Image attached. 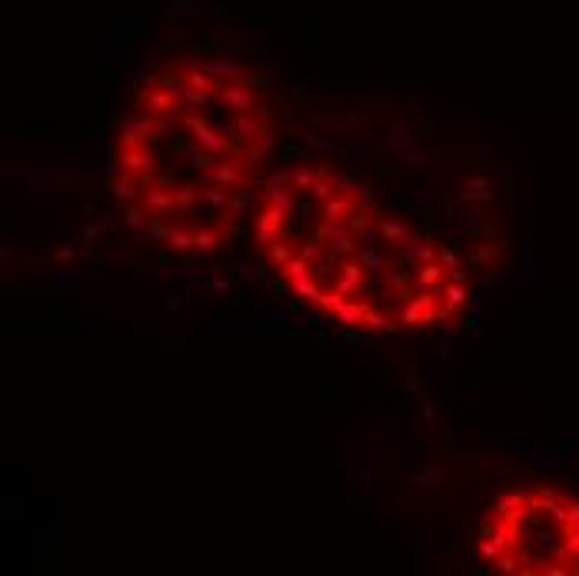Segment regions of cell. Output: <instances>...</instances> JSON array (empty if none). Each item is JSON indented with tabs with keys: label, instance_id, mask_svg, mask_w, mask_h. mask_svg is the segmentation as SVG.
Wrapping results in <instances>:
<instances>
[{
	"label": "cell",
	"instance_id": "7dc6e473",
	"mask_svg": "<svg viewBox=\"0 0 579 576\" xmlns=\"http://www.w3.org/2000/svg\"><path fill=\"white\" fill-rule=\"evenodd\" d=\"M403 164H406V166H419V164H423V154L410 150V154H403Z\"/></svg>",
	"mask_w": 579,
	"mask_h": 576
},
{
	"label": "cell",
	"instance_id": "7c38bea8",
	"mask_svg": "<svg viewBox=\"0 0 579 576\" xmlns=\"http://www.w3.org/2000/svg\"><path fill=\"white\" fill-rule=\"evenodd\" d=\"M140 204L147 207L150 214H170L174 210V190H167L164 183H147L140 193Z\"/></svg>",
	"mask_w": 579,
	"mask_h": 576
},
{
	"label": "cell",
	"instance_id": "30bf717a",
	"mask_svg": "<svg viewBox=\"0 0 579 576\" xmlns=\"http://www.w3.org/2000/svg\"><path fill=\"white\" fill-rule=\"evenodd\" d=\"M283 223H287V217H280L277 210H270V207H266L264 214L256 217V244L266 250L273 240H280V237L287 233V230H283Z\"/></svg>",
	"mask_w": 579,
	"mask_h": 576
},
{
	"label": "cell",
	"instance_id": "ab89813d",
	"mask_svg": "<svg viewBox=\"0 0 579 576\" xmlns=\"http://www.w3.org/2000/svg\"><path fill=\"white\" fill-rule=\"evenodd\" d=\"M337 187H340L343 197H356V193L363 190V183H360L356 177H346V174H340V177H337Z\"/></svg>",
	"mask_w": 579,
	"mask_h": 576
},
{
	"label": "cell",
	"instance_id": "4fadbf2b",
	"mask_svg": "<svg viewBox=\"0 0 579 576\" xmlns=\"http://www.w3.org/2000/svg\"><path fill=\"white\" fill-rule=\"evenodd\" d=\"M203 70L210 74V77L220 84V80H237L247 74V64H240V60H207Z\"/></svg>",
	"mask_w": 579,
	"mask_h": 576
},
{
	"label": "cell",
	"instance_id": "7402d4cb",
	"mask_svg": "<svg viewBox=\"0 0 579 576\" xmlns=\"http://www.w3.org/2000/svg\"><path fill=\"white\" fill-rule=\"evenodd\" d=\"M250 204H253V190H250V180H247V183H243V193H237V197L230 200V207L223 210V217H227V220L243 217V214L250 210Z\"/></svg>",
	"mask_w": 579,
	"mask_h": 576
},
{
	"label": "cell",
	"instance_id": "5bb4252c",
	"mask_svg": "<svg viewBox=\"0 0 579 576\" xmlns=\"http://www.w3.org/2000/svg\"><path fill=\"white\" fill-rule=\"evenodd\" d=\"M366 313H370V303H363V300H346V303L337 310V320H340L343 327H363Z\"/></svg>",
	"mask_w": 579,
	"mask_h": 576
},
{
	"label": "cell",
	"instance_id": "d6a6232c",
	"mask_svg": "<svg viewBox=\"0 0 579 576\" xmlns=\"http://www.w3.org/2000/svg\"><path fill=\"white\" fill-rule=\"evenodd\" d=\"M337 180H316L313 187H310V197H313L316 204H327V200H333L337 197Z\"/></svg>",
	"mask_w": 579,
	"mask_h": 576
},
{
	"label": "cell",
	"instance_id": "74e56055",
	"mask_svg": "<svg viewBox=\"0 0 579 576\" xmlns=\"http://www.w3.org/2000/svg\"><path fill=\"white\" fill-rule=\"evenodd\" d=\"M290 180H293V190H310V187L316 183V170L300 166V170H293V174H290Z\"/></svg>",
	"mask_w": 579,
	"mask_h": 576
},
{
	"label": "cell",
	"instance_id": "cb8c5ba5",
	"mask_svg": "<svg viewBox=\"0 0 579 576\" xmlns=\"http://www.w3.org/2000/svg\"><path fill=\"white\" fill-rule=\"evenodd\" d=\"M320 214H323V220H346L353 214V204L346 197H333V200L320 207Z\"/></svg>",
	"mask_w": 579,
	"mask_h": 576
},
{
	"label": "cell",
	"instance_id": "9c48e42d",
	"mask_svg": "<svg viewBox=\"0 0 579 576\" xmlns=\"http://www.w3.org/2000/svg\"><path fill=\"white\" fill-rule=\"evenodd\" d=\"M396 247H400V260H403V263H433V260H436V247L427 244V240H419V237H413V233H406Z\"/></svg>",
	"mask_w": 579,
	"mask_h": 576
},
{
	"label": "cell",
	"instance_id": "f546056e",
	"mask_svg": "<svg viewBox=\"0 0 579 576\" xmlns=\"http://www.w3.org/2000/svg\"><path fill=\"white\" fill-rule=\"evenodd\" d=\"M290 287H293V294H297V296H306L310 303H316V296L323 294V290L316 287V277H313V273H310V277H303V280H293Z\"/></svg>",
	"mask_w": 579,
	"mask_h": 576
},
{
	"label": "cell",
	"instance_id": "f907efd6",
	"mask_svg": "<svg viewBox=\"0 0 579 576\" xmlns=\"http://www.w3.org/2000/svg\"><path fill=\"white\" fill-rule=\"evenodd\" d=\"M406 386H410V390H419V380H416V373H413V370L406 373Z\"/></svg>",
	"mask_w": 579,
	"mask_h": 576
},
{
	"label": "cell",
	"instance_id": "603a6c76",
	"mask_svg": "<svg viewBox=\"0 0 579 576\" xmlns=\"http://www.w3.org/2000/svg\"><path fill=\"white\" fill-rule=\"evenodd\" d=\"M200 197L207 200V207H210V210H227L230 200H233L230 187H203Z\"/></svg>",
	"mask_w": 579,
	"mask_h": 576
},
{
	"label": "cell",
	"instance_id": "5b68a950",
	"mask_svg": "<svg viewBox=\"0 0 579 576\" xmlns=\"http://www.w3.org/2000/svg\"><path fill=\"white\" fill-rule=\"evenodd\" d=\"M233 137L250 150L253 160H264L260 143H264V137H266V124L256 114H237L233 117Z\"/></svg>",
	"mask_w": 579,
	"mask_h": 576
},
{
	"label": "cell",
	"instance_id": "4316f807",
	"mask_svg": "<svg viewBox=\"0 0 579 576\" xmlns=\"http://www.w3.org/2000/svg\"><path fill=\"white\" fill-rule=\"evenodd\" d=\"M346 300H350V296H346V294H340V290L333 287V290H323V294L316 296V303H313V307L327 310V313H337V310H340L343 303H346Z\"/></svg>",
	"mask_w": 579,
	"mask_h": 576
},
{
	"label": "cell",
	"instance_id": "f6af8a7d",
	"mask_svg": "<svg viewBox=\"0 0 579 576\" xmlns=\"http://www.w3.org/2000/svg\"><path fill=\"white\" fill-rule=\"evenodd\" d=\"M180 277H183V280H187V283H197V280H200V273H197V267H190V263H183V267H180Z\"/></svg>",
	"mask_w": 579,
	"mask_h": 576
},
{
	"label": "cell",
	"instance_id": "ba28073f",
	"mask_svg": "<svg viewBox=\"0 0 579 576\" xmlns=\"http://www.w3.org/2000/svg\"><path fill=\"white\" fill-rule=\"evenodd\" d=\"M340 294L346 296H360L366 290V267L360 263V260H346L340 267V277H337V283H333Z\"/></svg>",
	"mask_w": 579,
	"mask_h": 576
},
{
	"label": "cell",
	"instance_id": "8992f818",
	"mask_svg": "<svg viewBox=\"0 0 579 576\" xmlns=\"http://www.w3.org/2000/svg\"><path fill=\"white\" fill-rule=\"evenodd\" d=\"M323 244L330 247V254L333 256H346L356 250V244H353V233L346 230V220H323V227H320V233H316Z\"/></svg>",
	"mask_w": 579,
	"mask_h": 576
},
{
	"label": "cell",
	"instance_id": "2e32d148",
	"mask_svg": "<svg viewBox=\"0 0 579 576\" xmlns=\"http://www.w3.org/2000/svg\"><path fill=\"white\" fill-rule=\"evenodd\" d=\"M266 204H270V210H277L280 217H290V210L297 207V193L287 190L283 183H277V187H270V193H266Z\"/></svg>",
	"mask_w": 579,
	"mask_h": 576
},
{
	"label": "cell",
	"instance_id": "6da1fadb",
	"mask_svg": "<svg viewBox=\"0 0 579 576\" xmlns=\"http://www.w3.org/2000/svg\"><path fill=\"white\" fill-rule=\"evenodd\" d=\"M214 97L220 103H227L230 110H237V114H256L260 120H264L266 127L273 124V117L266 114V107L264 103H256V97H253V87H247L243 80H220L214 90Z\"/></svg>",
	"mask_w": 579,
	"mask_h": 576
},
{
	"label": "cell",
	"instance_id": "1f68e13d",
	"mask_svg": "<svg viewBox=\"0 0 579 576\" xmlns=\"http://www.w3.org/2000/svg\"><path fill=\"white\" fill-rule=\"evenodd\" d=\"M443 480H446V470H427V473L406 476V483H413V487H440Z\"/></svg>",
	"mask_w": 579,
	"mask_h": 576
},
{
	"label": "cell",
	"instance_id": "484cf974",
	"mask_svg": "<svg viewBox=\"0 0 579 576\" xmlns=\"http://www.w3.org/2000/svg\"><path fill=\"white\" fill-rule=\"evenodd\" d=\"M266 250H270V263H273V267H280V270H283L290 260H293V247L287 244V237L273 240V244L266 247Z\"/></svg>",
	"mask_w": 579,
	"mask_h": 576
},
{
	"label": "cell",
	"instance_id": "bcb514c9",
	"mask_svg": "<svg viewBox=\"0 0 579 576\" xmlns=\"http://www.w3.org/2000/svg\"><path fill=\"white\" fill-rule=\"evenodd\" d=\"M273 143H277V137H273V133H270V130H266L264 143H260V150H264V157H270V154H273Z\"/></svg>",
	"mask_w": 579,
	"mask_h": 576
},
{
	"label": "cell",
	"instance_id": "d6986e66",
	"mask_svg": "<svg viewBox=\"0 0 579 576\" xmlns=\"http://www.w3.org/2000/svg\"><path fill=\"white\" fill-rule=\"evenodd\" d=\"M443 283V263H419V273H416V290H436Z\"/></svg>",
	"mask_w": 579,
	"mask_h": 576
},
{
	"label": "cell",
	"instance_id": "7a4b0ae2",
	"mask_svg": "<svg viewBox=\"0 0 579 576\" xmlns=\"http://www.w3.org/2000/svg\"><path fill=\"white\" fill-rule=\"evenodd\" d=\"M157 120L153 114H126L120 117V127H117V147L130 150V147H143V143L157 140Z\"/></svg>",
	"mask_w": 579,
	"mask_h": 576
},
{
	"label": "cell",
	"instance_id": "44dd1931",
	"mask_svg": "<svg viewBox=\"0 0 579 576\" xmlns=\"http://www.w3.org/2000/svg\"><path fill=\"white\" fill-rule=\"evenodd\" d=\"M110 193H114L120 204H134V200H140V193H137V187H134L130 174H124V177H114V180H110Z\"/></svg>",
	"mask_w": 579,
	"mask_h": 576
},
{
	"label": "cell",
	"instance_id": "8d00e7d4",
	"mask_svg": "<svg viewBox=\"0 0 579 576\" xmlns=\"http://www.w3.org/2000/svg\"><path fill=\"white\" fill-rule=\"evenodd\" d=\"M143 233H147V240L150 244H167V233H170V227L164 223V217H153L147 227H143Z\"/></svg>",
	"mask_w": 579,
	"mask_h": 576
},
{
	"label": "cell",
	"instance_id": "ee69618b",
	"mask_svg": "<svg viewBox=\"0 0 579 576\" xmlns=\"http://www.w3.org/2000/svg\"><path fill=\"white\" fill-rule=\"evenodd\" d=\"M360 200H363V210H370V214H377V197H373V190L370 187H363V190L356 193Z\"/></svg>",
	"mask_w": 579,
	"mask_h": 576
},
{
	"label": "cell",
	"instance_id": "e575fe53",
	"mask_svg": "<svg viewBox=\"0 0 579 576\" xmlns=\"http://www.w3.org/2000/svg\"><path fill=\"white\" fill-rule=\"evenodd\" d=\"M366 330H386V333H393V330H400V323H393L390 317H383V313H377V310L370 307V313H366V323H363Z\"/></svg>",
	"mask_w": 579,
	"mask_h": 576
},
{
	"label": "cell",
	"instance_id": "4dcf8cb0",
	"mask_svg": "<svg viewBox=\"0 0 579 576\" xmlns=\"http://www.w3.org/2000/svg\"><path fill=\"white\" fill-rule=\"evenodd\" d=\"M463 200H493V190H490V180H469V187L463 190Z\"/></svg>",
	"mask_w": 579,
	"mask_h": 576
},
{
	"label": "cell",
	"instance_id": "ffe728a7",
	"mask_svg": "<svg viewBox=\"0 0 579 576\" xmlns=\"http://www.w3.org/2000/svg\"><path fill=\"white\" fill-rule=\"evenodd\" d=\"M377 230H379V237L386 240V244H400L406 233H410V223L406 220H393V217H383L377 223Z\"/></svg>",
	"mask_w": 579,
	"mask_h": 576
},
{
	"label": "cell",
	"instance_id": "d4e9b609",
	"mask_svg": "<svg viewBox=\"0 0 579 576\" xmlns=\"http://www.w3.org/2000/svg\"><path fill=\"white\" fill-rule=\"evenodd\" d=\"M436 290H440V294H443V300H446V307H463V303H466V300H469V294H466V287H463V283H453V280H450V283H440V287H436Z\"/></svg>",
	"mask_w": 579,
	"mask_h": 576
},
{
	"label": "cell",
	"instance_id": "277c9868",
	"mask_svg": "<svg viewBox=\"0 0 579 576\" xmlns=\"http://www.w3.org/2000/svg\"><path fill=\"white\" fill-rule=\"evenodd\" d=\"M247 170H243V160L237 157H223V160H216L214 166H207L200 170V187H243L247 183Z\"/></svg>",
	"mask_w": 579,
	"mask_h": 576
},
{
	"label": "cell",
	"instance_id": "52a82bcc",
	"mask_svg": "<svg viewBox=\"0 0 579 576\" xmlns=\"http://www.w3.org/2000/svg\"><path fill=\"white\" fill-rule=\"evenodd\" d=\"M120 170L124 174H130V177H150L153 170H157V160H153V154L147 150V143L143 147H130V150H120ZM150 183V180H147Z\"/></svg>",
	"mask_w": 579,
	"mask_h": 576
},
{
	"label": "cell",
	"instance_id": "f35d334b",
	"mask_svg": "<svg viewBox=\"0 0 579 576\" xmlns=\"http://www.w3.org/2000/svg\"><path fill=\"white\" fill-rule=\"evenodd\" d=\"M176 124H183V117L176 114V110H170V114H157V133H160V137H164V133H170Z\"/></svg>",
	"mask_w": 579,
	"mask_h": 576
},
{
	"label": "cell",
	"instance_id": "b9f144b4",
	"mask_svg": "<svg viewBox=\"0 0 579 576\" xmlns=\"http://www.w3.org/2000/svg\"><path fill=\"white\" fill-rule=\"evenodd\" d=\"M300 256H303V260H310V263H316V260L323 256V240L316 237L313 244H303V247H300Z\"/></svg>",
	"mask_w": 579,
	"mask_h": 576
},
{
	"label": "cell",
	"instance_id": "ac0fdd59",
	"mask_svg": "<svg viewBox=\"0 0 579 576\" xmlns=\"http://www.w3.org/2000/svg\"><path fill=\"white\" fill-rule=\"evenodd\" d=\"M197 197H200L197 187H174V204L187 220L197 217Z\"/></svg>",
	"mask_w": 579,
	"mask_h": 576
},
{
	"label": "cell",
	"instance_id": "681fc988",
	"mask_svg": "<svg viewBox=\"0 0 579 576\" xmlns=\"http://www.w3.org/2000/svg\"><path fill=\"white\" fill-rule=\"evenodd\" d=\"M450 280H453V283H463V287H466V280H469V277H466L463 270H453V273H450Z\"/></svg>",
	"mask_w": 579,
	"mask_h": 576
},
{
	"label": "cell",
	"instance_id": "816d5d0a",
	"mask_svg": "<svg viewBox=\"0 0 579 576\" xmlns=\"http://www.w3.org/2000/svg\"><path fill=\"white\" fill-rule=\"evenodd\" d=\"M210 287H214L216 294H227V280H214V283H210Z\"/></svg>",
	"mask_w": 579,
	"mask_h": 576
},
{
	"label": "cell",
	"instance_id": "836d02e7",
	"mask_svg": "<svg viewBox=\"0 0 579 576\" xmlns=\"http://www.w3.org/2000/svg\"><path fill=\"white\" fill-rule=\"evenodd\" d=\"M346 230H350L353 237H363V233L370 230V210H353L350 217H346Z\"/></svg>",
	"mask_w": 579,
	"mask_h": 576
},
{
	"label": "cell",
	"instance_id": "9a60e30c",
	"mask_svg": "<svg viewBox=\"0 0 579 576\" xmlns=\"http://www.w3.org/2000/svg\"><path fill=\"white\" fill-rule=\"evenodd\" d=\"M360 263H363L370 273H377V277H390V263H386V256L379 254V244H363Z\"/></svg>",
	"mask_w": 579,
	"mask_h": 576
},
{
	"label": "cell",
	"instance_id": "3957f363",
	"mask_svg": "<svg viewBox=\"0 0 579 576\" xmlns=\"http://www.w3.org/2000/svg\"><path fill=\"white\" fill-rule=\"evenodd\" d=\"M183 127H187V133H190V140H197L200 147H207L210 154H216V157H233L237 154V143L230 140V137H223V133H216V130H210L207 124H203L200 117L197 114H190V117H183Z\"/></svg>",
	"mask_w": 579,
	"mask_h": 576
},
{
	"label": "cell",
	"instance_id": "c3c4849f",
	"mask_svg": "<svg viewBox=\"0 0 579 576\" xmlns=\"http://www.w3.org/2000/svg\"><path fill=\"white\" fill-rule=\"evenodd\" d=\"M316 180H337V177H333L330 166H316Z\"/></svg>",
	"mask_w": 579,
	"mask_h": 576
},
{
	"label": "cell",
	"instance_id": "83f0119b",
	"mask_svg": "<svg viewBox=\"0 0 579 576\" xmlns=\"http://www.w3.org/2000/svg\"><path fill=\"white\" fill-rule=\"evenodd\" d=\"M310 273H313V263H310V260H303V256H293L287 267H283V277H287L290 283L303 280V277H310Z\"/></svg>",
	"mask_w": 579,
	"mask_h": 576
},
{
	"label": "cell",
	"instance_id": "d590c367",
	"mask_svg": "<svg viewBox=\"0 0 579 576\" xmlns=\"http://www.w3.org/2000/svg\"><path fill=\"white\" fill-rule=\"evenodd\" d=\"M220 244H223L220 230H197V250H200V254H214Z\"/></svg>",
	"mask_w": 579,
	"mask_h": 576
},
{
	"label": "cell",
	"instance_id": "f1b7e54d",
	"mask_svg": "<svg viewBox=\"0 0 579 576\" xmlns=\"http://www.w3.org/2000/svg\"><path fill=\"white\" fill-rule=\"evenodd\" d=\"M124 220L134 227V230H140L143 233V227H147V207L140 204V200H134V204H126V210H124Z\"/></svg>",
	"mask_w": 579,
	"mask_h": 576
},
{
	"label": "cell",
	"instance_id": "e0dca14e",
	"mask_svg": "<svg viewBox=\"0 0 579 576\" xmlns=\"http://www.w3.org/2000/svg\"><path fill=\"white\" fill-rule=\"evenodd\" d=\"M167 247H170V250H176V254L197 250V230H187V227H170V233H167Z\"/></svg>",
	"mask_w": 579,
	"mask_h": 576
},
{
	"label": "cell",
	"instance_id": "60d3db41",
	"mask_svg": "<svg viewBox=\"0 0 579 576\" xmlns=\"http://www.w3.org/2000/svg\"><path fill=\"white\" fill-rule=\"evenodd\" d=\"M400 323H406V327H423V310L416 307L413 300L403 307V317H400Z\"/></svg>",
	"mask_w": 579,
	"mask_h": 576
},
{
	"label": "cell",
	"instance_id": "7bdbcfd3",
	"mask_svg": "<svg viewBox=\"0 0 579 576\" xmlns=\"http://www.w3.org/2000/svg\"><path fill=\"white\" fill-rule=\"evenodd\" d=\"M440 263H443V270H450V273L460 270V260H456L453 250H440Z\"/></svg>",
	"mask_w": 579,
	"mask_h": 576
},
{
	"label": "cell",
	"instance_id": "8fae6325",
	"mask_svg": "<svg viewBox=\"0 0 579 576\" xmlns=\"http://www.w3.org/2000/svg\"><path fill=\"white\" fill-rule=\"evenodd\" d=\"M140 107L147 110V114H170V110H176L180 107V100H176L170 90H164V87H147L143 93H140Z\"/></svg>",
	"mask_w": 579,
	"mask_h": 576
}]
</instances>
